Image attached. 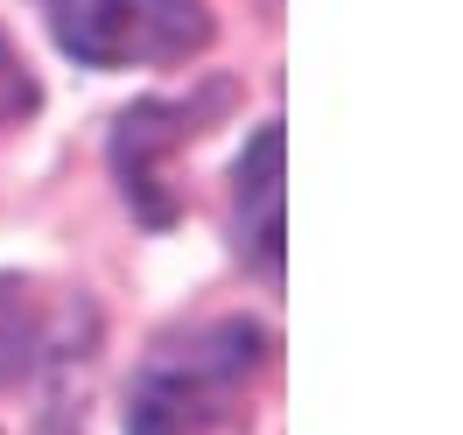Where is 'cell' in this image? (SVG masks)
I'll use <instances>...</instances> for the list:
<instances>
[{"instance_id": "obj_6", "label": "cell", "mask_w": 463, "mask_h": 435, "mask_svg": "<svg viewBox=\"0 0 463 435\" xmlns=\"http://www.w3.org/2000/svg\"><path fill=\"white\" fill-rule=\"evenodd\" d=\"M29 113H35V78L22 71L14 43L0 35V127H7V119H29Z\"/></svg>"}, {"instance_id": "obj_2", "label": "cell", "mask_w": 463, "mask_h": 435, "mask_svg": "<svg viewBox=\"0 0 463 435\" xmlns=\"http://www.w3.org/2000/svg\"><path fill=\"white\" fill-rule=\"evenodd\" d=\"M50 29L78 63H175L211 43L203 0H50Z\"/></svg>"}, {"instance_id": "obj_3", "label": "cell", "mask_w": 463, "mask_h": 435, "mask_svg": "<svg viewBox=\"0 0 463 435\" xmlns=\"http://www.w3.org/2000/svg\"><path fill=\"white\" fill-rule=\"evenodd\" d=\"M190 141V113L183 106H134V113L113 127V169L127 183V203L141 211L147 225H169L175 218V190H169V162L175 147Z\"/></svg>"}, {"instance_id": "obj_1", "label": "cell", "mask_w": 463, "mask_h": 435, "mask_svg": "<svg viewBox=\"0 0 463 435\" xmlns=\"http://www.w3.org/2000/svg\"><path fill=\"white\" fill-rule=\"evenodd\" d=\"M260 358L267 337L253 323H211V330L162 345L134 379L127 435H218L246 393V379L260 373Z\"/></svg>"}, {"instance_id": "obj_4", "label": "cell", "mask_w": 463, "mask_h": 435, "mask_svg": "<svg viewBox=\"0 0 463 435\" xmlns=\"http://www.w3.org/2000/svg\"><path fill=\"white\" fill-rule=\"evenodd\" d=\"M281 127H260L253 147L239 155L232 175V218H239V246L260 260V274H281Z\"/></svg>"}, {"instance_id": "obj_5", "label": "cell", "mask_w": 463, "mask_h": 435, "mask_svg": "<svg viewBox=\"0 0 463 435\" xmlns=\"http://www.w3.org/2000/svg\"><path fill=\"white\" fill-rule=\"evenodd\" d=\"M50 345V323H43V302H35L29 281H0V386L29 373Z\"/></svg>"}]
</instances>
